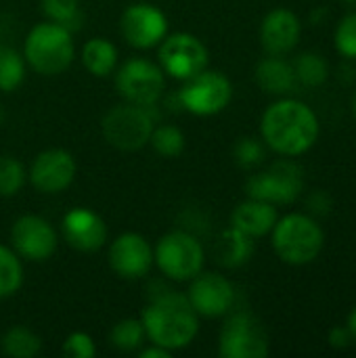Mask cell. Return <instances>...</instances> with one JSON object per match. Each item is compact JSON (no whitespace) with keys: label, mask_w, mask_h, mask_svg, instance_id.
Returning a JSON list of instances; mask_svg holds the SVG:
<instances>
[{"label":"cell","mask_w":356,"mask_h":358,"mask_svg":"<svg viewBox=\"0 0 356 358\" xmlns=\"http://www.w3.org/2000/svg\"><path fill=\"white\" fill-rule=\"evenodd\" d=\"M319 115L304 101L281 96L260 117L262 143L281 157H300L319 141Z\"/></svg>","instance_id":"1"},{"label":"cell","mask_w":356,"mask_h":358,"mask_svg":"<svg viewBox=\"0 0 356 358\" xmlns=\"http://www.w3.org/2000/svg\"><path fill=\"white\" fill-rule=\"evenodd\" d=\"M147 342L170 352L193 344L199 334V315L193 310L187 294L164 289L151 298L141 315Z\"/></svg>","instance_id":"2"},{"label":"cell","mask_w":356,"mask_h":358,"mask_svg":"<svg viewBox=\"0 0 356 358\" xmlns=\"http://www.w3.org/2000/svg\"><path fill=\"white\" fill-rule=\"evenodd\" d=\"M21 52L27 67L36 73L46 78L59 76L67 71L76 59L73 31L46 19L27 31Z\"/></svg>","instance_id":"3"},{"label":"cell","mask_w":356,"mask_h":358,"mask_svg":"<svg viewBox=\"0 0 356 358\" xmlns=\"http://www.w3.org/2000/svg\"><path fill=\"white\" fill-rule=\"evenodd\" d=\"M271 243L281 262L290 266H306L323 252L325 233L315 216L292 212L277 220L271 231Z\"/></svg>","instance_id":"4"},{"label":"cell","mask_w":356,"mask_h":358,"mask_svg":"<svg viewBox=\"0 0 356 358\" xmlns=\"http://www.w3.org/2000/svg\"><path fill=\"white\" fill-rule=\"evenodd\" d=\"M153 258L159 273L176 283H189L206 266V250L201 241L183 229L162 235L153 248Z\"/></svg>","instance_id":"5"},{"label":"cell","mask_w":356,"mask_h":358,"mask_svg":"<svg viewBox=\"0 0 356 358\" xmlns=\"http://www.w3.org/2000/svg\"><path fill=\"white\" fill-rule=\"evenodd\" d=\"M153 107H141L132 103L113 105L101 120L103 138L118 151H138L149 145L155 128Z\"/></svg>","instance_id":"6"},{"label":"cell","mask_w":356,"mask_h":358,"mask_svg":"<svg viewBox=\"0 0 356 358\" xmlns=\"http://www.w3.org/2000/svg\"><path fill=\"white\" fill-rule=\"evenodd\" d=\"M113 84L122 101L155 107L166 90V73L159 63H153L147 57H130L113 71Z\"/></svg>","instance_id":"7"},{"label":"cell","mask_w":356,"mask_h":358,"mask_svg":"<svg viewBox=\"0 0 356 358\" xmlns=\"http://www.w3.org/2000/svg\"><path fill=\"white\" fill-rule=\"evenodd\" d=\"M176 99L185 111L197 117H212L225 111L233 101V84L222 71L206 67L197 76L183 82Z\"/></svg>","instance_id":"8"},{"label":"cell","mask_w":356,"mask_h":358,"mask_svg":"<svg viewBox=\"0 0 356 358\" xmlns=\"http://www.w3.org/2000/svg\"><path fill=\"white\" fill-rule=\"evenodd\" d=\"M304 191V170L290 157L271 164L266 170L256 172L245 182V193L273 206L294 203Z\"/></svg>","instance_id":"9"},{"label":"cell","mask_w":356,"mask_h":358,"mask_svg":"<svg viewBox=\"0 0 356 358\" xmlns=\"http://www.w3.org/2000/svg\"><path fill=\"white\" fill-rule=\"evenodd\" d=\"M271 352L262 323L248 310L229 313L220 336L218 355L222 358H264Z\"/></svg>","instance_id":"10"},{"label":"cell","mask_w":356,"mask_h":358,"mask_svg":"<svg viewBox=\"0 0 356 358\" xmlns=\"http://www.w3.org/2000/svg\"><path fill=\"white\" fill-rule=\"evenodd\" d=\"M157 63L164 69L166 78L185 82L208 67L210 52L197 36L189 31H174L159 42Z\"/></svg>","instance_id":"11"},{"label":"cell","mask_w":356,"mask_h":358,"mask_svg":"<svg viewBox=\"0 0 356 358\" xmlns=\"http://www.w3.org/2000/svg\"><path fill=\"white\" fill-rule=\"evenodd\" d=\"M120 34L128 46L136 50H151L170 34V23L157 4L132 2L120 17Z\"/></svg>","instance_id":"12"},{"label":"cell","mask_w":356,"mask_h":358,"mask_svg":"<svg viewBox=\"0 0 356 358\" xmlns=\"http://www.w3.org/2000/svg\"><path fill=\"white\" fill-rule=\"evenodd\" d=\"M10 248L21 260L46 262L59 248V235L46 218L38 214H23L10 227Z\"/></svg>","instance_id":"13"},{"label":"cell","mask_w":356,"mask_h":358,"mask_svg":"<svg viewBox=\"0 0 356 358\" xmlns=\"http://www.w3.org/2000/svg\"><path fill=\"white\" fill-rule=\"evenodd\" d=\"M78 174L76 157L67 149H44L27 168V182L42 195H59L67 191Z\"/></svg>","instance_id":"14"},{"label":"cell","mask_w":356,"mask_h":358,"mask_svg":"<svg viewBox=\"0 0 356 358\" xmlns=\"http://www.w3.org/2000/svg\"><path fill=\"white\" fill-rule=\"evenodd\" d=\"M187 298L199 319H220L233 310L237 289L225 275L201 271L189 281Z\"/></svg>","instance_id":"15"},{"label":"cell","mask_w":356,"mask_h":358,"mask_svg":"<svg viewBox=\"0 0 356 358\" xmlns=\"http://www.w3.org/2000/svg\"><path fill=\"white\" fill-rule=\"evenodd\" d=\"M107 260L111 271L126 281L145 279L155 266L153 245L141 233L128 231L118 235L107 250Z\"/></svg>","instance_id":"16"},{"label":"cell","mask_w":356,"mask_h":358,"mask_svg":"<svg viewBox=\"0 0 356 358\" xmlns=\"http://www.w3.org/2000/svg\"><path fill=\"white\" fill-rule=\"evenodd\" d=\"M61 235L69 248L82 254H94L107 243V224L92 208H71L61 220Z\"/></svg>","instance_id":"17"},{"label":"cell","mask_w":356,"mask_h":358,"mask_svg":"<svg viewBox=\"0 0 356 358\" xmlns=\"http://www.w3.org/2000/svg\"><path fill=\"white\" fill-rule=\"evenodd\" d=\"M302 36V23L300 17L290 8H273L266 13L260 25V44L266 50V55H290Z\"/></svg>","instance_id":"18"},{"label":"cell","mask_w":356,"mask_h":358,"mask_svg":"<svg viewBox=\"0 0 356 358\" xmlns=\"http://www.w3.org/2000/svg\"><path fill=\"white\" fill-rule=\"evenodd\" d=\"M277 220H279L277 206L260 201V199H252V197L241 201L231 214V227L252 239L271 235Z\"/></svg>","instance_id":"19"},{"label":"cell","mask_w":356,"mask_h":358,"mask_svg":"<svg viewBox=\"0 0 356 358\" xmlns=\"http://www.w3.org/2000/svg\"><path fill=\"white\" fill-rule=\"evenodd\" d=\"M254 78L264 92L277 96H287L298 86L294 65L279 55H269L262 61H258Z\"/></svg>","instance_id":"20"},{"label":"cell","mask_w":356,"mask_h":358,"mask_svg":"<svg viewBox=\"0 0 356 358\" xmlns=\"http://www.w3.org/2000/svg\"><path fill=\"white\" fill-rule=\"evenodd\" d=\"M80 61L86 71L94 78H109L120 65V50L118 46L103 36H94L84 42L80 50Z\"/></svg>","instance_id":"21"},{"label":"cell","mask_w":356,"mask_h":358,"mask_svg":"<svg viewBox=\"0 0 356 358\" xmlns=\"http://www.w3.org/2000/svg\"><path fill=\"white\" fill-rule=\"evenodd\" d=\"M254 254V239L239 233L237 229L229 227L218 241V262H222L229 268H237L243 266L245 262H250Z\"/></svg>","instance_id":"22"},{"label":"cell","mask_w":356,"mask_h":358,"mask_svg":"<svg viewBox=\"0 0 356 358\" xmlns=\"http://www.w3.org/2000/svg\"><path fill=\"white\" fill-rule=\"evenodd\" d=\"M0 348L10 358H34L42 352V338L25 325H13L0 338Z\"/></svg>","instance_id":"23"},{"label":"cell","mask_w":356,"mask_h":358,"mask_svg":"<svg viewBox=\"0 0 356 358\" xmlns=\"http://www.w3.org/2000/svg\"><path fill=\"white\" fill-rule=\"evenodd\" d=\"M23 260L19 258V254L0 243V300L13 298L21 285H23Z\"/></svg>","instance_id":"24"},{"label":"cell","mask_w":356,"mask_h":358,"mask_svg":"<svg viewBox=\"0 0 356 358\" xmlns=\"http://www.w3.org/2000/svg\"><path fill=\"white\" fill-rule=\"evenodd\" d=\"M109 342L120 352H136L147 344V334L141 319H122L109 331Z\"/></svg>","instance_id":"25"},{"label":"cell","mask_w":356,"mask_h":358,"mask_svg":"<svg viewBox=\"0 0 356 358\" xmlns=\"http://www.w3.org/2000/svg\"><path fill=\"white\" fill-rule=\"evenodd\" d=\"M27 63L23 59V52H19L13 46L0 44V90L13 92L17 90L25 80Z\"/></svg>","instance_id":"26"},{"label":"cell","mask_w":356,"mask_h":358,"mask_svg":"<svg viewBox=\"0 0 356 358\" xmlns=\"http://www.w3.org/2000/svg\"><path fill=\"white\" fill-rule=\"evenodd\" d=\"M292 65L296 71V80L302 86L317 88V86H323L329 78V65L325 57L319 52H302Z\"/></svg>","instance_id":"27"},{"label":"cell","mask_w":356,"mask_h":358,"mask_svg":"<svg viewBox=\"0 0 356 358\" xmlns=\"http://www.w3.org/2000/svg\"><path fill=\"white\" fill-rule=\"evenodd\" d=\"M149 145L153 147V151L157 155H162L166 159H174V157L183 155V151L187 147V136L174 124H159L153 128Z\"/></svg>","instance_id":"28"},{"label":"cell","mask_w":356,"mask_h":358,"mask_svg":"<svg viewBox=\"0 0 356 358\" xmlns=\"http://www.w3.org/2000/svg\"><path fill=\"white\" fill-rule=\"evenodd\" d=\"M42 13L48 21L67 27L69 31H78L84 21L80 0H40Z\"/></svg>","instance_id":"29"},{"label":"cell","mask_w":356,"mask_h":358,"mask_svg":"<svg viewBox=\"0 0 356 358\" xmlns=\"http://www.w3.org/2000/svg\"><path fill=\"white\" fill-rule=\"evenodd\" d=\"M27 182L25 166L13 155H0V197H15Z\"/></svg>","instance_id":"30"},{"label":"cell","mask_w":356,"mask_h":358,"mask_svg":"<svg viewBox=\"0 0 356 358\" xmlns=\"http://www.w3.org/2000/svg\"><path fill=\"white\" fill-rule=\"evenodd\" d=\"M266 145L260 141V138H254V136H241L235 147H233V157H235V164L243 170H254L258 168L264 157H266Z\"/></svg>","instance_id":"31"},{"label":"cell","mask_w":356,"mask_h":358,"mask_svg":"<svg viewBox=\"0 0 356 358\" xmlns=\"http://www.w3.org/2000/svg\"><path fill=\"white\" fill-rule=\"evenodd\" d=\"M336 48L344 59H356V10L346 15L336 27Z\"/></svg>","instance_id":"32"},{"label":"cell","mask_w":356,"mask_h":358,"mask_svg":"<svg viewBox=\"0 0 356 358\" xmlns=\"http://www.w3.org/2000/svg\"><path fill=\"white\" fill-rule=\"evenodd\" d=\"M63 355L69 358H94L97 357V344L92 340V336L84 334V331H73L63 340L61 346Z\"/></svg>","instance_id":"33"},{"label":"cell","mask_w":356,"mask_h":358,"mask_svg":"<svg viewBox=\"0 0 356 358\" xmlns=\"http://www.w3.org/2000/svg\"><path fill=\"white\" fill-rule=\"evenodd\" d=\"M332 206H334L332 197L325 191H321V189L311 193V197H308V212H311V216H327L332 212Z\"/></svg>","instance_id":"34"},{"label":"cell","mask_w":356,"mask_h":358,"mask_svg":"<svg viewBox=\"0 0 356 358\" xmlns=\"http://www.w3.org/2000/svg\"><path fill=\"white\" fill-rule=\"evenodd\" d=\"M327 340H329V346H334V348H338V350H344V348H348V346L355 342L346 325H338V327H334V329L329 331Z\"/></svg>","instance_id":"35"},{"label":"cell","mask_w":356,"mask_h":358,"mask_svg":"<svg viewBox=\"0 0 356 358\" xmlns=\"http://www.w3.org/2000/svg\"><path fill=\"white\" fill-rule=\"evenodd\" d=\"M149 346H143V348H138L136 350V355L141 358H170L172 357V352L170 350H166V348H162V346H157V344H151V342H147Z\"/></svg>","instance_id":"36"},{"label":"cell","mask_w":356,"mask_h":358,"mask_svg":"<svg viewBox=\"0 0 356 358\" xmlns=\"http://www.w3.org/2000/svg\"><path fill=\"white\" fill-rule=\"evenodd\" d=\"M346 327H348V331H350L353 340L356 342V306H355V310L350 313V317H348V323H346Z\"/></svg>","instance_id":"37"},{"label":"cell","mask_w":356,"mask_h":358,"mask_svg":"<svg viewBox=\"0 0 356 358\" xmlns=\"http://www.w3.org/2000/svg\"><path fill=\"white\" fill-rule=\"evenodd\" d=\"M325 15H327V10H325L323 6H319L317 10H313V13H311V21H313V23H321Z\"/></svg>","instance_id":"38"},{"label":"cell","mask_w":356,"mask_h":358,"mask_svg":"<svg viewBox=\"0 0 356 358\" xmlns=\"http://www.w3.org/2000/svg\"><path fill=\"white\" fill-rule=\"evenodd\" d=\"M353 111H355V117H356V94H355V101H353Z\"/></svg>","instance_id":"39"},{"label":"cell","mask_w":356,"mask_h":358,"mask_svg":"<svg viewBox=\"0 0 356 358\" xmlns=\"http://www.w3.org/2000/svg\"><path fill=\"white\" fill-rule=\"evenodd\" d=\"M344 2H356V0H344Z\"/></svg>","instance_id":"40"}]
</instances>
